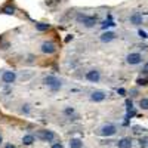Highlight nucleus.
Listing matches in <instances>:
<instances>
[{"instance_id":"9d476101","label":"nucleus","mask_w":148,"mask_h":148,"mask_svg":"<svg viewBox=\"0 0 148 148\" xmlns=\"http://www.w3.org/2000/svg\"><path fill=\"white\" fill-rule=\"evenodd\" d=\"M130 22L133 24V25H141V24H142V15L139 14V12L132 14L130 15Z\"/></svg>"},{"instance_id":"aec40b11","label":"nucleus","mask_w":148,"mask_h":148,"mask_svg":"<svg viewBox=\"0 0 148 148\" xmlns=\"http://www.w3.org/2000/svg\"><path fill=\"white\" fill-rule=\"evenodd\" d=\"M138 84H141V86H147L148 83H147V80H144V79H139V80H138Z\"/></svg>"},{"instance_id":"f3484780","label":"nucleus","mask_w":148,"mask_h":148,"mask_svg":"<svg viewBox=\"0 0 148 148\" xmlns=\"http://www.w3.org/2000/svg\"><path fill=\"white\" fill-rule=\"evenodd\" d=\"M139 105H141L142 110H148V98H142L139 101Z\"/></svg>"},{"instance_id":"cd10ccee","label":"nucleus","mask_w":148,"mask_h":148,"mask_svg":"<svg viewBox=\"0 0 148 148\" xmlns=\"http://www.w3.org/2000/svg\"><path fill=\"white\" fill-rule=\"evenodd\" d=\"M144 71H145V73H148V64L145 65V68H144Z\"/></svg>"},{"instance_id":"7ed1b4c3","label":"nucleus","mask_w":148,"mask_h":148,"mask_svg":"<svg viewBox=\"0 0 148 148\" xmlns=\"http://www.w3.org/2000/svg\"><path fill=\"white\" fill-rule=\"evenodd\" d=\"M36 136L39 138V139H42V141L51 142V141L55 138V135H53V132H51V130H39V132L36 133Z\"/></svg>"},{"instance_id":"2eb2a0df","label":"nucleus","mask_w":148,"mask_h":148,"mask_svg":"<svg viewBox=\"0 0 148 148\" xmlns=\"http://www.w3.org/2000/svg\"><path fill=\"white\" fill-rule=\"evenodd\" d=\"M36 28L39 30V31H46V30H49V24H36Z\"/></svg>"},{"instance_id":"412c9836","label":"nucleus","mask_w":148,"mask_h":148,"mask_svg":"<svg viewBox=\"0 0 148 148\" xmlns=\"http://www.w3.org/2000/svg\"><path fill=\"white\" fill-rule=\"evenodd\" d=\"M73 113H74V110H73V108H67V110H65V114H68V116L73 114Z\"/></svg>"},{"instance_id":"c85d7f7f","label":"nucleus","mask_w":148,"mask_h":148,"mask_svg":"<svg viewBox=\"0 0 148 148\" xmlns=\"http://www.w3.org/2000/svg\"><path fill=\"white\" fill-rule=\"evenodd\" d=\"M0 144H2V135H0Z\"/></svg>"},{"instance_id":"a211bd4d","label":"nucleus","mask_w":148,"mask_h":148,"mask_svg":"<svg viewBox=\"0 0 148 148\" xmlns=\"http://www.w3.org/2000/svg\"><path fill=\"white\" fill-rule=\"evenodd\" d=\"M138 34H139L141 39H147V37H148V36H147V33H145L144 30H139V31H138Z\"/></svg>"},{"instance_id":"20e7f679","label":"nucleus","mask_w":148,"mask_h":148,"mask_svg":"<svg viewBox=\"0 0 148 148\" xmlns=\"http://www.w3.org/2000/svg\"><path fill=\"white\" fill-rule=\"evenodd\" d=\"M126 61H127V64H130V65L141 64L142 62V55L141 53H129L126 56Z\"/></svg>"},{"instance_id":"bb28decb","label":"nucleus","mask_w":148,"mask_h":148,"mask_svg":"<svg viewBox=\"0 0 148 148\" xmlns=\"http://www.w3.org/2000/svg\"><path fill=\"white\" fill-rule=\"evenodd\" d=\"M119 93L120 95H125V89H119Z\"/></svg>"},{"instance_id":"f8f14e48","label":"nucleus","mask_w":148,"mask_h":148,"mask_svg":"<svg viewBox=\"0 0 148 148\" xmlns=\"http://www.w3.org/2000/svg\"><path fill=\"white\" fill-rule=\"evenodd\" d=\"M114 33L113 31H107V33H104L102 36H101V40L102 42H105V43H108V42H111V40H114Z\"/></svg>"},{"instance_id":"f257e3e1","label":"nucleus","mask_w":148,"mask_h":148,"mask_svg":"<svg viewBox=\"0 0 148 148\" xmlns=\"http://www.w3.org/2000/svg\"><path fill=\"white\" fill-rule=\"evenodd\" d=\"M77 21L79 22H83V25L88 27V28L93 27L95 24H96V18L95 16H88V15H83V14H79L77 15Z\"/></svg>"},{"instance_id":"6e6552de","label":"nucleus","mask_w":148,"mask_h":148,"mask_svg":"<svg viewBox=\"0 0 148 148\" xmlns=\"http://www.w3.org/2000/svg\"><path fill=\"white\" fill-rule=\"evenodd\" d=\"M90 99H92L93 102H101V101H104V99H105V92H102V90H95V92L90 95Z\"/></svg>"},{"instance_id":"39448f33","label":"nucleus","mask_w":148,"mask_h":148,"mask_svg":"<svg viewBox=\"0 0 148 148\" xmlns=\"http://www.w3.org/2000/svg\"><path fill=\"white\" fill-rule=\"evenodd\" d=\"M55 51H56V46H55L53 42H45V43H42V52H43V53L51 55V53H53Z\"/></svg>"},{"instance_id":"b1692460","label":"nucleus","mask_w":148,"mask_h":148,"mask_svg":"<svg viewBox=\"0 0 148 148\" xmlns=\"http://www.w3.org/2000/svg\"><path fill=\"white\" fill-rule=\"evenodd\" d=\"M126 105H127V108H132V101L127 99V101H126Z\"/></svg>"},{"instance_id":"5701e85b","label":"nucleus","mask_w":148,"mask_h":148,"mask_svg":"<svg viewBox=\"0 0 148 148\" xmlns=\"http://www.w3.org/2000/svg\"><path fill=\"white\" fill-rule=\"evenodd\" d=\"M52 148H62V145H61V144H53Z\"/></svg>"},{"instance_id":"ddd939ff","label":"nucleus","mask_w":148,"mask_h":148,"mask_svg":"<svg viewBox=\"0 0 148 148\" xmlns=\"http://www.w3.org/2000/svg\"><path fill=\"white\" fill-rule=\"evenodd\" d=\"M34 142V136L33 135H25V136L22 138V144L24 145H31Z\"/></svg>"},{"instance_id":"4468645a","label":"nucleus","mask_w":148,"mask_h":148,"mask_svg":"<svg viewBox=\"0 0 148 148\" xmlns=\"http://www.w3.org/2000/svg\"><path fill=\"white\" fill-rule=\"evenodd\" d=\"M82 144L83 142L80 139H77V138L76 139H71L70 141V148H82Z\"/></svg>"},{"instance_id":"1a4fd4ad","label":"nucleus","mask_w":148,"mask_h":148,"mask_svg":"<svg viewBox=\"0 0 148 148\" xmlns=\"http://www.w3.org/2000/svg\"><path fill=\"white\" fill-rule=\"evenodd\" d=\"M15 79H16V76H15L14 71H5L3 76H2V80H3L5 83H14Z\"/></svg>"},{"instance_id":"f03ea898","label":"nucleus","mask_w":148,"mask_h":148,"mask_svg":"<svg viewBox=\"0 0 148 148\" xmlns=\"http://www.w3.org/2000/svg\"><path fill=\"white\" fill-rule=\"evenodd\" d=\"M45 84H47L52 90H58L61 88V82L55 76H46L45 77Z\"/></svg>"},{"instance_id":"a878e982","label":"nucleus","mask_w":148,"mask_h":148,"mask_svg":"<svg viewBox=\"0 0 148 148\" xmlns=\"http://www.w3.org/2000/svg\"><path fill=\"white\" fill-rule=\"evenodd\" d=\"M5 148H15V145H12V144H8Z\"/></svg>"},{"instance_id":"0eeeda50","label":"nucleus","mask_w":148,"mask_h":148,"mask_svg":"<svg viewBox=\"0 0 148 148\" xmlns=\"http://www.w3.org/2000/svg\"><path fill=\"white\" fill-rule=\"evenodd\" d=\"M86 79H88L89 82H92V83H96V82H99L101 74H99L98 70H90V71L86 73Z\"/></svg>"},{"instance_id":"4be33fe9","label":"nucleus","mask_w":148,"mask_h":148,"mask_svg":"<svg viewBox=\"0 0 148 148\" xmlns=\"http://www.w3.org/2000/svg\"><path fill=\"white\" fill-rule=\"evenodd\" d=\"M145 145H147V138H145V139H144V141H142V139H141V147H142V148H144V147H145Z\"/></svg>"},{"instance_id":"6ab92c4d","label":"nucleus","mask_w":148,"mask_h":148,"mask_svg":"<svg viewBox=\"0 0 148 148\" xmlns=\"http://www.w3.org/2000/svg\"><path fill=\"white\" fill-rule=\"evenodd\" d=\"M102 24H104V25H102L104 28H107V27H111V25H114V24H113V22H111V21H108V22H107V21H104Z\"/></svg>"},{"instance_id":"423d86ee","label":"nucleus","mask_w":148,"mask_h":148,"mask_svg":"<svg viewBox=\"0 0 148 148\" xmlns=\"http://www.w3.org/2000/svg\"><path fill=\"white\" fill-rule=\"evenodd\" d=\"M116 132H117V127L114 125H105L101 129V135H102V136H111V135H114Z\"/></svg>"},{"instance_id":"dca6fc26","label":"nucleus","mask_w":148,"mask_h":148,"mask_svg":"<svg viewBox=\"0 0 148 148\" xmlns=\"http://www.w3.org/2000/svg\"><path fill=\"white\" fill-rule=\"evenodd\" d=\"M3 12H5V14H8V15H12V14H15V8L12 6V5H9V6L3 8Z\"/></svg>"},{"instance_id":"9b49d317","label":"nucleus","mask_w":148,"mask_h":148,"mask_svg":"<svg viewBox=\"0 0 148 148\" xmlns=\"http://www.w3.org/2000/svg\"><path fill=\"white\" fill-rule=\"evenodd\" d=\"M117 147L119 148H132V141L130 138H121L117 141Z\"/></svg>"},{"instance_id":"393cba45","label":"nucleus","mask_w":148,"mask_h":148,"mask_svg":"<svg viewBox=\"0 0 148 148\" xmlns=\"http://www.w3.org/2000/svg\"><path fill=\"white\" fill-rule=\"evenodd\" d=\"M28 105H25V108H22V113H28V108H27Z\"/></svg>"}]
</instances>
